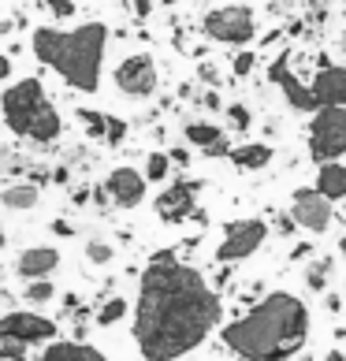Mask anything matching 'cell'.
I'll return each mask as SVG.
<instances>
[{
    "label": "cell",
    "mask_w": 346,
    "mask_h": 361,
    "mask_svg": "<svg viewBox=\"0 0 346 361\" xmlns=\"http://www.w3.org/2000/svg\"><path fill=\"white\" fill-rule=\"evenodd\" d=\"M220 320V298L205 276L179 264L171 250L149 261L138 287L135 343L145 361H175L197 350Z\"/></svg>",
    "instance_id": "obj_1"
},
{
    "label": "cell",
    "mask_w": 346,
    "mask_h": 361,
    "mask_svg": "<svg viewBox=\"0 0 346 361\" xmlns=\"http://www.w3.org/2000/svg\"><path fill=\"white\" fill-rule=\"evenodd\" d=\"M309 339V310L287 290L268 294L242 320L223 328V343L242 361H287Z\"/></svg>",
    "instance_id": "obj_2"
},
{
    "label": "cell",
    "mask_w": 346,
    "mask_h": 361,
    "mask_svg": "<svg viewBox=\"0 0 346 361\" xmlns=\"http://www.w3.org/2000/svg\"><path fill=\"white\" fill-rule=\"evenodd\" d=\"M104 45H109V26L104 23H82L78 30H56V26H37L30 37L34 56L63 75V82L93 93L101 86V63Z\"/></svg>",
    "instance_id": "obj_3"
},
{
    "label": "cell",
    "mask_w": 346,
    "mask_h": 361,
    "mask_svg": "<svg viewBox=\"0 0 346 361\" xmlns=\"http://www.w3.org/2000/svg\"><path fill=\"white\" fill-rule=\"evenodd\" d=\"M0 112L11 135L30 138V142H56L60 138V112L52 109L49 93L42 86V78H19L0 93Z\"/></svg>",
    "instance_id": "obj_4"
},
{
    "label": "cell",
    "mask_w": 346,
    "mask_h": 361,
    "mask_svg": "<svg viewBox=\"0 0 346 361\" xmlns=\"http://www.w3.org/2000/svg\"><path fill=\"white\" fill-rule=\"evenodd\" d=\"M309 153L321 164L346 157V104L342 109H316L309 123Z\"/></svg>",
    "instance_id": "obj_5"
},
{
    "label": "cell",
    "mask_w": 346,
    "mask_h": 361,
    "mask_svg": "<svg viewBox=\"0 0 346 361\" xmlns=\"http://www.w3.org/2000/svg\"><path fill=\"white\" fill-rule=\"evenodd\" d=\"M205 34L220 45H246L254 42L257 34V19H254V8L246 4H228V8H216L205 16Z\"/></svg>",
    "instance_id": "obj_6"
},
{
    "label": "cell",
    "mask_w": 346,
    "mask_h": 361,
    "mask_svg": "<svg viewBox=\"0 0 346 361\" xmlns=\"http://www.w3.org/2000/svg\"><path fill=\"white\" fill-rule=\"evenodd\" d=\"M264 238H268V224L264 220H235V224H228V235H223V243L216 250V261L235 264V261L254 257Z\"/></svg>",
    "instance_id": "obj_7"
},
{
    "label": "cell",
    "mask_w": 346,
    "mask_h": 361,
    "mask_svg": "<svg viewBox=\"0 0 346 361\" xmlns=\"http://www.w3.org/2000/svg\"><path fill=\"white\" fill-rule=\"evenodd\" d=\"M56 336V324L42 313H30V310H16V313H4L0 317V343H45Z\"/></svg>",
    "instance_id": "obj_8"
},
{
    "label": "cell",
    "mask_w": 346,
    "mask_h": 361,
    "mask_svg": "<svg viewBox=\"0 0 346 361\" xmlns=\"http://www.w3.org/2000/svg\"><path fill=\"white\" fill-rule=\"evenodd\" d=\"M116 86L127 93V97H149L156 90V63L149 52H135L116 68Z\"/></svg>",
    "instance_id": "obj_9"
},
{
    "label": "cell",
    "mask_w": 346,
    "mask_h": 361,
    "mask_svg": "<svg viewBox=\"0 0 346 361\" xmlns=\"http://www.w3.org/2000/svg\"><path fill=\"white\" fill-rule=\"evenodd\" d=\"M290 220H295L298 227H305V231L321 235V231H328V224H331V202L316 190V186H309V190H295V197H290Z\"/></svg>",
    "instance_id": "obj_10"
},
{
    "label": "cell",
    "mask_w": 346,
    "mask_h": 361,
    "mask_svg": "<svg viewBox=\"0 0 346 361\" xmlns=\"http://www.w3.org/2000/svg\"><path fill=\"white\" fill-rule=\"evenodd\" d=\"M197 205V183H175L156 197V216L164 224H183L186 216H194Z\"/></svg>",
    "instance_id": "obj_11"
},
{
    "label": "cell",
    "mask_w": 346,
    "mask_h": 361,
    "mask_svg": "<svg viewBox=\"0 0 346 361\" xmlns=\"http://www.w3.org/2000/svg\"><path fill=\"white\" fill-rule=\"evenodd\" d=\"M313 101L316 109H342L346 104V68H335V63H324L313 78Z\"/></svg>",
    "instance_id": "obj_12"
},
{
    "label": "cell",
    "mask_w": 346,
    "mask_h": 361,
    "mask_svg": "<svg viewBox=\"0 0 346 361\" xmlns=\"http://www.w3.org/2000/svg\"><path fill=\"white\" fill-rule=\"evenodd\" d=\"M268 78L287 93V104L290 109H298V112H316V101H313V90L309 86H302L295 75H290V60H287V52L279 56L272 68H268Z\"/></svg>",
    "instance_id": "obj_13"
},
{
    "label": "cell",
    "mask_w": 346,
    "mask_h": 361,
    "mask_svg": "<svg viewBox=\"0 0 346 361\" xmlns=\"http://www.w3.org/2000/svg\"><path fill=\"white\" fill-rule=\"evenodd\" d=\"M104 194H109L119 209H135L145 197V176L135 168H116L109 176V183H104Z\"/></svg>",
    "instance_id": "obj_14"
},
{
    "label": "cell",
    "mask_w": 346,
    "mask_h": 361,
    "mask_svg": "<svg viewBox=\"0 0 346 361\" xmlns=\"http://www.w3.org/2000/svg\"><path fill=\"white\" fill-rule=\"evenodd\" d=\"M16 269L19 276L30 283V279H45L60 269V250H52V246H30V250H23L19 253V261H16Z\"/></svg>",
    "instance_id": "obj_15"
},
{
    "label": "cell",
    "mask_w": 346,
    "mask_h": 361,
    "mask_svg": "<svg viewBox=\"0 0 346 361\" xmlns=\"http://www.w3.org/2000/svg\"><path fill=\"white\" fill-rule=\"evenodd\" d=\"M42 361H104V354L97 350V346H86V343L56 339L42 350Z\"/></svg>",
    "instance_id": "obj_16"
},
{
    "label": "cell",
    "mask_w": 346,
    "mask_h": 361,
    "mask_svg": "<svg viewBox=\"0 0 346 361\" xmlns=\"http://www.w3.org/2000/svg\"><path fill=\"white\" fill-rule=\"evenodd\" d=\"M186 142H194L197 149H205L209 157H228V153H231V145H228V138H223V130L212 127V123H190V127H186Z\"/></svg>",
    "instance_id": "obj_17"
},
{
    "label": "cell",
    "mask_w": 346,
    "mask_h": 361,
    "mask_svg": "<svg viewBox=\"0 0 346 361\" xmlns=\"http://www.w3.org/2000/svg\"><path fill=\"white\" fill-rule=\"evenodd\" d=\"M316 190H321L328 202H342L346 197V164H335V160L321 164V171H316Z\"/></svg>",
    "instance_id": "obj_18"
},
{
    "label": "cell",
    "mask_w": 346,
    "mask_h": 361,
    "mask_svg": "<svg viewBox=\"0 0 346 361\" xmlns=\"http://www.w3.org/2000/svg\"><path fill=\"white\" fill-rule=\"evenodd\" d=\"M231 157V164L235 168H242V171H257L264 168L272 160V145H264V142H249V145H238V149L228 153Z\"/></svg>",
    "instance_id": "obj_19"
},
{
    "label": "cell",
    "mask_w": 346,
    "mask_h": 361,
    "mask_svg": "<svg viewBox=\"0 0 346 361\" xmlns=\"http://www.w3.org/2000/svg\"><path fill=\"white\" fill-rule=\"evenodd\" d=\"M37 197H42V190H37L34 183H16V186H8V190L0 194V202H4L8 209H34Z\"/></svg>",
    "instance_id": "obj_20"
},
{
    "label": "cell",
    "mask_w": 346,
    "mask_h": 361,
    "mask_svg": "<svg viewBox=\"0 0 346 361\" xmlns=\"http://www.w3.org/2000/svg\"><path fill=\"white\" fill-rule=\"evenodd\" d=\"M123 313H127V302H123V298H109V302L97 310V324H101V328H112L116 320H123Z\"/></svg>",
    "instance_id": "obj_21"
},
{
    "label": "cell",
    "mask_w": 346,
    "mask_h": 361,
    "mask_svg": "<svg viewBox=\"0 0 346 361\" xmlns=\"http://www.w3.org/2000/svg\"><path fill=\"white\" fill-rule=\"evenodd\" d=\"M168 168H171L168 153H149V160H145V179L161 183V179H168Z\"/></svg>",
    "instance_id": "obj_22"
},
{
    "label": "cell",
    "mask_w": 346,
    "mask_h": 361,
    "mask_svg": "<svg viewBox=\"0 0 346 361\" xmlns=\"http://www.w3.org/2000/svg\"><path fill=\"white\" fill-rule=\"evenodd\" d=\"M328 276H331V261L321 257V261H313V269H309V276H305V283H309L313 290H324Z\"/></svg>",
    "instance_id": "obj_23"
},
{
    "label": "cell",
    "mask_w": 346,
    "mask_h": 361,
    "mask_svg": "<svg viewBox=\"0 0 346 361\" xmlns=\"http://www.w3.org/2000/svg\"><path fill=\"white\" fill-rule=\"evenodd\" d=\"M78 119L86 123L89 138H104V116H101V112H93V109H78Z\"/></svg>",
    "instance_id": "obj_24"
},
{
    "label": "cell",
    "mask_w": 346,
    "mask_h": 361,
    "mask_svg": "<svg viewBox=\"0 0 346 361\" xmlns=\"http://www.w3.org/2000/svg\"><path fill=\"white\" fill-rule=\"evenodd\" d=\"M123 138H127V123H123V119L104 116V142H109V145H119Z\"/></svg>",
    "instance_id": "obj_25"
},
{
    "label": "cell",
    "mask_w": 346,
    "mask_h": 361,
    "mask_svg": "<svg viewBox=\"0 0 346 361\" xmlns=\"http://www.w3.org/2000/svg\"><path fill=\"white\" fill-rule=\"evenodd\" d=\"M52 294H56V287H52L49 279H30V283H26V298L30 302H49Z\"/></svg>",
    "instance_id": "obj_26"
},
{
    "label": "cell",
    "mask_w": 346,
    "mask_h": 361,
    "mask_svg": "<svg viewBox=\"0 0 346 361\" xmlns=\"http://www.w3.org/2000/svg\"><path fill=\"white\" fill-rule=\"evenodd\" d=\"M86 257H89L93 264H109V261H112V246H109V243H89V246H86Z\"/></svg>",
    "instance_id": "obj_27"
},
{
    "label": "cell",
    "mask_w": 346,
    "mask_h": 361,
    "mask_svg": "<svg viewBox=\"0 0 346 361\" xmlns=\"http://www.w3.org/2000/svg\"><path fill=\"white\" fill-rule=\"evenodd\" d=\"M45 8H49L56 19H71V16H75V0H45Z\"/></svg>",
    "instance_id": "obj_28"
},
{
    "label": "cell",
    "mask_w": 346,
    "mask_h": 361,
    "mask_svg": "<svg viewBox=\"0 0 346 361\" xmlns=\"http://www.w3.org/2000/svg\"><path fill=\"white\" fill-rule=\"evenodd\" d=\"M26 343H0V361H23Z\"/></svg>",
    "instance_id": "obj_29"
},
{
    "label": "cell",
    "mask_w": 346,
    "mask_h": 361,
    "mask_svg": "<svg viewBox=\"0 0 346 361\" xmlns=\"http://www.w3.org/2000/svg\"><path fill=\"white\" fill-rule=\"evenodd\" d=\"M228 119H231L238 130H249V109H246V104H231V109H228Z\"/></svg>",
    "instance_id": "obj_30"
},
{
    "label": "cell",
    "mask_w": 346,
    "mask_h": 361,
    "mask_svg": "<svg viewBox=\"0 0 346 361\" xmlns=\"http://www.w3.org/2000/svg\"><path fill=\"white\" fill-rule=\"evenodd\" d=\"M254 63H257L254 52H238V56H235V75H249V71H254Z\"/></svg>",
    "instance_id": "obj_31"
},
{
    "label": "cell",
    "mask_w": 346,
    "mask_h": 361,
    "mask_svg": "<svg viewBox=\"0 0 346 361\" xmlns=\"http://www.w3.org/2000/svg\"><path fill=\"white\" fill-rule=\"evenodd\" d=\"M130 4H135V16L145 19V16H149V8H153V0H130Z\"/></svg>",
    "instance_id": "obj_32"
},
{
    "label": "cell",
    "mask_w": 346,
    "mask_h": 361,
    "mask_svg": "<svg viewBox=\"0 0 346 361\" xmlns=\"http://www.w3.org/2000/svg\"><path fill=\"white\" fill-rule=\"evenodd\" d=\"M52 235H63V238H68V235H75V231H71L68 220H52Z\"/></svg>",
    "instance_id": "obj_33"
},
{
    "label": "cell",
    "mask_w": 346,
    "mask_h": 361,
    "mask_svg": "<svg viewBox=\"0 0 346 361\" xmlns=\"http://www.w3.org/2000/svg\"><path fill=\"white\" fill-rule=\"evenodd\" d=\"M8 71H11V60L4 56V52H0V82H4V78H8Z\"/></svg>",
    "instance_id": "obj_34"
},
{
    "label": "cell",
    "mask_w": 346,
    "mask_h": 361,
    "mask_svg": "<svg viewBox=\"0 0 346 361\" xmlns=\"http://www.w3.org/2000/svg\"><path fill=\"white\" fill-rule=\"evenodd\" d=\"M202 78L205 82H216V68H202Z\"/></svg>",
    "instance_id": "obj_35"
},
{
    "label": "cell",
    "mask_w": 346,
    "mask_h": 361,
    "mask_svg": "<svg viewBox=\"0 0 346 361\" xmlns=\"http://www.w3.org/2000/svg\"><path fill=\"white\" fill-rule=\"evenodd\" d=\"M168 160H175V164H186V160H190V157H186V153H183V149H175V153H171V157H168Z\"/></svg>",
    "instance_id": "obj_36"
},
{
    "label": "cell",
    "mask_w": 346,
    "mask_h": 361,
    "mask_svg": "<svg viewBox=\"0 0 346 361\" xmlns=\"http://www.w3.org/2000/svg\"><path fill=\"white\" fill-rule=\"evenodd\" d=\"M324 361H346V354H339V350H331V354H328Z\"/></svg>",
    "instance_id": "obj_37"
},
{
    "label": "cell",
    "mask_w": 346,
    "mask_h": 361,
    "mask_svg": "<svg viewBox=\"0 0 346 361\" xmlns=\"http://www.w3.org/2000/svg\"><path fill=\"white\" fill-rule=\"evenodd\" d=\"M11 30V23H0V34H8Z\"/></svg>",
    "instance_id": "obj_38"
},
{
    "label": "cell",
    "mask_w": 346,
    "mask_h": 361,
    "mask_svg": "<svg viewBox=\"0 0 346 361\" xmlns=\"http://www.w3.org/2000/svg\"><path fill=\"white\" fill-rule=\"evenodd\" d=\"M339 250H342V257H346V235H342V243H339Z\"/></svg>",
    "instance_id": "obj_39"
},
{
    "label": "cell",
    "mask_w": 346,
    "mask_h": 361,
    "mask_svg": "<svg viewBox=\"0 0 346 361\" xmlns=\"http://www.w3.org/2000/svg\"><path fill=\"white\" fill-rule=\"evenodd\" d=\"M0 246H4V227H0Z\"/></svg>",
    "instance_id": "obj_40"
},
{
    "label": "cell",
    "mask_w": 346,
    "mask_h": 361,
    "mask_svg": "<svg viewBox=\"0 0 346 361\" xmlns=\"http://www.w3.org/2000/svg\"><path fill=\"white\" fill-rule=\"evenodd\" d=\"M168 4H175V0H168Z\"/></svg>",
    "instance_id": "obj_41"
}]
</instances>
